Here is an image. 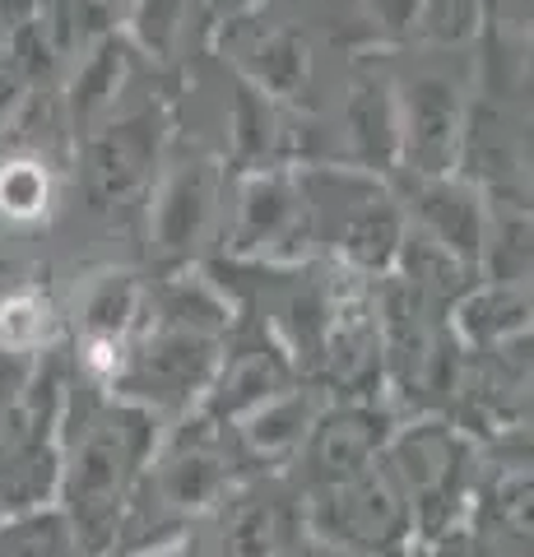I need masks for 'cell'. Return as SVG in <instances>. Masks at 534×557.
I'll return each instance as SVG.
<instances>
[{"mask_svg":"<svg viewBox=\"0 0 534 557\" xmlns=\"http://www.w3.org/2000/svg\"><path fill=\"white\" fill-rule=\"evenodd\" d=\"M140 131L145 126H116L108 139H98V149H94V186H98V196H126V190L145 177L149 139Z\"/></svg>","mask_w":534,"mask_h":557,"instance_id":"6da1fadb","label":"cell"},{"mask_svg":"<svg viewBox=\"0 0 534 557\" xmlns=\"http://www.w3.org/2000/svg\"><path fill=\"white\" fill-rule=\"evenodd\" d=\"M47 209V172L38 159H10L0 163V214L5 219H38Z\"/></svg>","mask_w":534,"mask_h":557,"instance_id":"7a4b0ae2","label":"cell"},{"mask_svg":"<svg viewBox=\"0 0 534 557\" xmlns=\"http://www.w3.org/2000/svg\"><path fill=\"white\" fill-rule=\"evenodd\" d=\"M204 214V177L191 172V177H182L177 186L167 190V205H163V237L167 242H186L196 233V223Z\"/></svg>","mask_w":534,"mask_h":557,"instance_id":"3957f363","label":"cell"},{"mask_svg":"<svg viewBox=\"0 0 534 557\" xmlns=\"http://www.w3.org/2000/svg\"><path fill=\"white\" fill-rule=\"evenodd\" d=\"M102 57H108V51H102ZM84 89H102V61H98V65L89 70V79H84ZM98 102H102V94H89V98L79 102V108H84V112H94Z\"/></svg>","mask_w":534,"mask_h":557,"instance_id":"277c9868","label":"cell"}]
</instances>
